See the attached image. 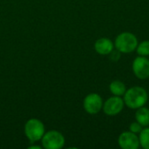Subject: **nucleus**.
Segmentation results:
<instances>
[{
	"label": "nucleus",
	"mask_w": 149,
	"mask_h": 149,
	"mask_svg": "<svg viewBox=\"0 0 149 149\" xmlns=\"http://www.w3.org/2000/svg\"><path fill=\"white\" fill-rule=\"evenodd\" d=\"M114 49V43L107 38H100L94 43V50L100 55H109Z\"/></svg>",
	"instance_id": "9"
},
{
	"label": "nucleus",
	"mask_w": 149,
	"mask_h": 149,
	"mask_svg": "<svg viewBox=\"0 0 149 149\" xmlns=\"http://www.w3.org/2000/svg\"><path fill=\"white\" fill-rule=\"evenodd\" d=\"M135 120L141 124L144 127L149 126V108L145 106L136 109Z\"/></svg>",
	"instance_id": "10"
},
{
	"label": "nucleus",
	"mask_w": 149,
	"mask_h": 149,
	"mask_svg": "<svg viewBox=\"0 0 149 149\" xmlns=\"http://www.w3.org/2000/svg\"><path fill=\"white\" fill-rule=\"evenodd\" d=\"M42 147L41 146H36V145H32V146H30L28 147V149H41Z\"/></svg>",
	"instance_id": "16"
},
{
	"label": "nucleus",
	"mask_w": 149,
	"mask_h": 149,
	"mask_svg": "<svg viewBox=\"0 0 149 149\" xmlns=\"http://www.w3.org/2000/svg\"><path fill=\"white\" fill-rule=\"evenodd\" d=\"M140 145L144 149H149V127H146L139 134Z\"/></svg>",
	"instance_id": "12"
},
{
	"label": "nucleus",
	"mask_w": 149,
	"mask_h": 149,
	"mask_svg": "<svg viewBox=\"0 0 149 149\" xmlns=\"http://www.w3.org/2000/svg\"><path fill=\"white\" fill-rule=\"evenodd\" d=\"M109 90L111 93L114 96L123 97L127 91L126 85L120 80H113L109 85Z\"/></svg>",
	"instance_id": "11"
},
{
	"label": "nucleus",
	"mask_w": 149,
	"mask_h": 149,
	"mask_svg": "<svg viewBox=\"0 0 149 149\" xmlns=\"http://www.w3.org/2000/svg\"><path fill=\"white\" fill-rule=\"evenodd\" d=\"M139 56L148 57L149 56V40H144L138 44L135 50Z\"/></svg>",
	"instance_id": "13"
},
{
	"label": "nucleus",
	"mask_w": 149,
	"mask_h": 149,
	"mask_svg": "<svg viewBox=\"0 0 149 149\" xmlns=\"http://www.w3.org/2000/svg\"><path fill=\"white\" fill-rule=\"evenodd\" d=\"M118 144L122 149H138L141 146L139 136L130 131L123 132L119 135Z\"/></svg>",
	"instance_id": "8"
},
{
	"label": "nucleus",
	"mask_w": 149,
	"mask_h": 149,
	"mask_svg": "<svg viewBox=\"0 0 149 149\" xmlns=\"http://www.w3.org/2000/svg\"><path fill=\"white\" fill-rule=\"evenodd\" d=\"M132 69L134 76L139 79H147L149 78V59L148 57L138 56L132 64Z\"/></svg>",
	"instance_id": "7"
},
{
	"label": "nucleus",
	"mask_w": 149,
	"mask_h": 149,
	"mask_svg": "<svg viewBox=\"0 0 149 149\" xmlns=\"http://www.w3.org/2000/svg\"><path fill=\"white\" fill-rule=\"evenodd\" d=\"M109 55H110V58L113 61H118L120 58V52L118 50H114V49L112 51V52Z\"/></svg>",
	"instance_id": "15"
},
{
	"label": "nucleus",
	"mask_w": 149,
	"mask_h": 149,
	"mask_svg": "<svg viewBox=\"0 0 149 149\" xmlns=\"http://www.w3.org/2000/svg\"><path fill=\"white\" fill-rule=\"evenodd\" d=\"M45 133V125L40 120L32 118L26 121L24 125V134L31 143L41 141Z\"/></svg>",
	"instance_id": "3"
},
{
	"label": "nucleus",
	"mask_w": 149,
	"mask_h": 149,
	"mask_svg": "<svg viewBox=\"0 0 149 149\" xmlns=\"http://www.w3.org/2000/svg\"><path fill=\"white\" fill-rule=\"evenodd\" d=\"M102 97L95 93L86 95L83 101V107L85 111L89 114H97L102 110L103 107Z\"/></svg>",
	"instance_id": "5"
},
{
	"label": "nucleus",
	"mask_w": 149,
	"mask_h": 149,
	"mask_svg": "<svg viewBox=\"0 0 149 149\" xmlns=\"http://www.w3.org/2000/svg\"><path fill=\"white\" fill-rule=\"evenodd\" d=\"M42 147L45 149H60L65 146V140L64 135L56 130L45 133L41 139Z\"/></svg>",
	"instance_id": "4"
},
{
	"label": "nucleus",
	"mask_w": 149,
	"mask_h": 149,
	"mask_svg": "<svg viewBox=\"0 0 149 149\" xmlns=\"http://www.w3.org/2000/svg\"><path fill=\"white\" fill-rule=\"evenodd\" d=\"M138 44V38L134 33L124 31L116 37L114 41V47L120 53L127 54L134 52L136 50Z\"/></svg>",
	"instance_id": "2"
},
{
	"label": "nucleus",
	"mask_w": 149,
	"mask_h": 149,
	"mask_svg": "<svg viewBox=\"0 0 149 149\" xmlns=\"http://www.w3.org/2000/svg\"><path fill=\"white\" fill-rule=\"evenodd\" d=\"M143 128H144V127L136 120L132 122L129 126V131L134 133V134H139L142 131Z\"/></svg>",
	"instance_id": "14"
},
{
	"label": "nucleus",
	"mask_w": 149,
	"mask_h": 149,
	"mask_svg": "<svg viewBox=\"0 0 149 149\" xmlns=\"http://www.w3.org/2000/svg\"><path fill=\"white\" fill-rule=\"evenodd\" d=\"M123 100L127 107L136 110L147 104L148 94L147 90L141 86H132L126 91L123 95Z\"/></svg>",
	"instance_id": "1"
},
{
	"label": "nucleus",
	"mask_w": 149,
	"mask_h": 149,
	"mask_svg": "<svg viewBox=\"0 0 149 149\" xmlns=\"http://www.w3.org/2000/svg\"><path fill=\"white\" fill-rule=\"evenodd\" d=\"M125 103L122 97L113 95L103 103L102 110L107 116H115L122 112Z\"/></svg>",
	"instance_id": "6"
}]
</instances>
